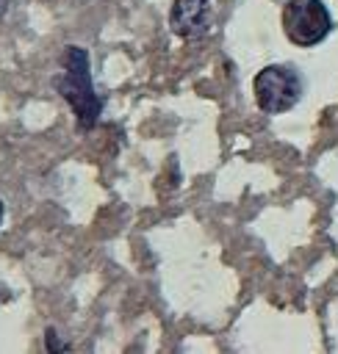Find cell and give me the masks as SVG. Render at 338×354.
Instances as JSON below:
<instances>
[{"instance_id":"cell-3","label":"cell","mask_w":338,"mask_h":354,"mask_svg":"<svg viewBox=\"0 0 338 354\" xmlns=\"http://www.w3.org/2000/svg\"><path fill=\"white\" fill-rule=\"evenodd\" d=\"M283 30L296 47H316L332 30V17L321 0H288L283 8Z\"/></svg>"},{"instance_id":"cell-1","label":"cell","mask_w":338,"mask_h":354,"mask_svg":"<svg viewBox=\"0 0 338 354\" xmlns=\"http://www.w3.org/2000/svg\"><path fill=\"white\" fill-rule=\"evenodd\" d=\"M61 66L64 72L55 77V88L58 94L69 102L75 122L80 130H91L100 119L103 111V100L97 97L94 86H91V72H89V53L78 44H69L61 55Z\"/></svg>"},{"instance_id":"cell-2","label":"cell","mask_w":338,"mask_h":354,"mask_svg":"<svg viewBox=\"0 0 338 354\" xmlns=\"http://www.w3.org/2000/svg\"><path fill=\"white\" fill-rule=\"evenodd\" d=\"M255 102L263 113H285L302 97V77L291 64H269L252 80Z\"/></svg>"},{"instance_id":"cell-5","label":"cell","mask_w":338,"mask_h":354,"mask_svg":"<svg viewBox=\"0 0 338 354\" xmlns=\"http://www.w3.org/2000/svg\"><path fill=\"white\" fill-rule=\"evenodd\" d=\"M47 348H50V351H66V346H64V343H58L55 329H47Z\"/></svg>"},{"instance_id":"cell-7","label":"cell","mask_w":338,"mask_h":354,"mask_svg":"<svg viewBox=\"0 0 338 354\" xmlns=\"http://www.w3.org/2000/svg\"><path fill=\"white\" fill-rule=\"evenodd\" d=\"M6 6H8V0H0V14L6 11Z\"/></svg>"},{"instance_id":"cell-6","label":"cell","mask_w":338,"mask_h":354,"mask_svg":"<svg viewBox=\"0 0 338 354\" xmlns=\"http://www.w3.org/2000/svg\"><path fill=\"white\" fill-rule=\"evenodd\" d=\"M3 213H6V207H3V199H0V224H3Z\"/></svg>"},{"instance_id":"cell-4","label":"cell","mask_w":338,"mask_h":354,"mask_svg":"<svg viewBox=\"0 0 338 354\" xmlns=\"http://www.w3.org/2000/svg\"><path fill=\"white\" fill-rule=\"evenodd\" d=\"M169 28L180 39H199L211 28L208 0H175L169 11Z\"/></svg>"}]
</instances>
